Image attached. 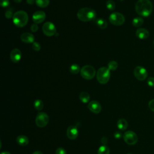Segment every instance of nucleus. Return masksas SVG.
Instances as JSON below:
<instances>
[{
  "label": "nucleus",
  "instance_id": "10",
  "mask_svg": "<svg viewBox=\"0 0 154 154\" xmlns=\"http://www.w3.org/2000/svg\"><path fill=\"white\" fill-rule=\"evenodd\" d=\"M134 75L137 79L139 81H144L147 78L148 73L144 67L138 66L134 69Z\"/></svg>",
  "mask_w": 154,
  "mask_h": 154
},
{
  "label": "nucleus",
  "instance_id": "26",
  "mask_svg": "<svg viewBox=\"0 0 154 154\" xmlns=\"http://www.w3.org/2000/svg\"><path fill=\"white\" fill-rule=\"evenodd\" d=\"M118 67V63L116 61H111L108 64V68L109 70H115Z\"/></svg>",
  "mask_w": 154,
  "mask_h": 154
},
{
  "label": "nucleus",
  "instance_id": "14",
  "mask_svg": "<svg viewBox=\"0 0 154 154\" xmlns=\"http://www.w3.org/2000/svg\"><path fill=\"white\" fill-rule=\"evenodd\" d=\"M22 57V53L17 48H14L12 49V51L10 52V57L11 60L13 63H17L19 62Z\"/></svg>",
  "mask_w": 154,
  "mask_h": 154
},
{
  "label": "nucleus",
  "instance_id": "15",
  "mask_svg": "<svg viewBox=\"0 0 154 154\" xmlns=\"http://www.w3.org/2000/svg\"><path fill=\"white\" fill-rule=\"evenodd\" d=\"M21 40L26 43H34V35L28 32H24L20 35Z\"/></svg>",
  "mask_w": 154,
  "mask_h": 154
},
{
  "label": "nucleus",
  "instance_id": "11",
  "mask_svg": "<svg viewBox=\"0 0 154 154\" xmlns=\"http://www.w3.org/2000/svg\"><path fill=\"white\" fill-rule=\"evenodd\" d=\"M88 108L93 113L98 114L101 111L102 107L100 104L96 100H91L88 104Z\"/></svg>",
  "mask_w": 154,
  "mask_h": 154
},
{
  "label": "nucleus",
  "instance_id": "16",
  "mask_svg": "<svg viewBox=\"0 0 154 154\" xmlns=\"http://www.w3.org/2000/svg\"><path fill=\"white\" fill-rule=\"evenodd\" d=\"M136 36L140 39H146L149 36V32L145 28H138L135 32Z\"/></svg>",
  "mask_w": 154,
  "mask_h": 154
},
{
  "label": "nucleus",
  "instance_id": "23",
  "mask_svg": "<svg viewBox=\"0 0 154 154\" xmlns=\"http://www.w3.org/2000/svg\"><path fill=\"white\" fill-rule=\"evenodd\" d=\"M35 4L41 8L46 7L49 4V0H35Z\"/></svg>",
  "mask_w": 154,
  "mask_h": 154
},
{
  "label": "nucleus",
  "instance_id": "2",
  "mask_svg": "<svg viewBox=\"0 0 154 154\" xmlns=\"http://www.w3.org/2000/svg\"><path fill=\"white\" fill-rule=\"evenodd\" d=\"M77 17L82 22H89L96 18V13L91 8L84 7L78 11Z\"/></svg>",
  "mask_w": 154,
  "mask_h": 154
},
{
  "label": "nucleus",
  "instance_id": "36",
  "mask_svg": "<svg viewBox=\"0 0 154 154\" xmlns=\"http://www.w3.org/2000/svg\"><path fill=\"white\" fill-rule=\"evenodd\" d=\"M101 142L103 144H106L107 143V138L105 137H103L101 140Z\"/></svg>",
  "mask_w": 154,
  "mask_h": 154
},
{
  "label": "nucleus",
  "instance_id": "1",
  "mask_svg": "<svg viewBox=\"0 0 154 154\" xmlns=\"http://www.w3.org/2000/svg\"><path fill=\"white\" fill-rule=\"evenodd\" d=\"M135 11L141 17H148L153 10V5L150 0H138L135 4Z\"/></svg>",
  "mask_w": 154,
  "mask_h": 154
},
{
  "label": "nucleus",
  "instance_id": "20",
  "mask_svg": "<svg viewBox=\"0 0 154 154\" xmlns=\"http://www.w3.org/2000/svg\"><path fill=\"white\" fill-rule=\"evenodd\" d=\"M96 23L97 25V26L101 28V29H105L108 26V23L107 22L103 19H102V18H99L96 20Z\"/></svg>",
  "mask_w": 154,
  "mask_h": 154
},
{
  "label": "nucleus",
  "instance_id": "6",
  "mask_svg": "<svg viewBox=\"0 0 154 154\" xmlns=\"http://www.w3.org/2000/svg\"><path fill=\"white\" fill-rule=\"evenodd\" d=\"M109 20L112 25L119 26L124 23L125 21V16L120 13L114 12L112 13L109 17Z\"/></svg>",
  "mask_w": 154,
  "mask_h": 154
},
{
  "label": "nucleus",
  "instance_id": "7",
  "mask_svg": "<svg viewBox=\"0 0 154 154\" xmlns=\"http://www.w3.org/2000/svg\"><path fill=\"white\" fill-rule=\"evenodd\" d=\"M49 122L48 115L43 112H40L37 114L35 118V123L38 127L44 128Z\"/></svg>",
  "mask_w": 154,
  "mask_h": 154
},
{
  "label": "nucleus",
  "instance_id": "29",
  "mask_svg": "<svg viewBox=\"0 0 154 154\" xmlns=\"http://www.w3.org/2000/svg\"><path fill=\"white\" fill-rule=\"evenodd\" d=\"M147 84L149 87H154V78L150 77L147 80Z\"/></svg>",
  "mask_w": 154,
  "mask_h": 154
},
{
  "label": "nucleus",
  "instance_id": "5",
  "mask_svg": "<svg viewBox=\"0 0 154 154\" xmlns=\"http://www.w3.org/2000/svg\"><path fill=\"white\" fill-rule=\"evenodd\" d=\"M81 76L85 79L90 80L93 79L96 75L95 69L90 65H85L80 71Z\"/></svg>",
  "mask_w": 154,
  "mask_h": 154
},
{
  "label": "nucleus",
  "instance_id": "28",
  "mask_svg": "<svg viewBox=\"0 0 154 154\" xmlns=\"http://www.w3.org/2000/svg\"><path fill=\"white\" fill-rule=\"evenodd\" d=\"M32 48L33 50H34L35 51H39L40 50L41 46L40 43L34 42V43H32Z\"/></svg>",
  "mask_w": 154,
  "mask_h": 154
},
{
  "label": "nucleus",
  "instance_id": "39",
  "mask_svg": "<svg viewBox=\"0 0 154 154\" xmlns=\"http://www.w3.org/2000/svg\"><path fill=\"white\" fill-rule=\"evenodd\" d=\"M15 2H16V3H20L21 1H22V0H13Z\"/></svg>",
  "mask_w": 154,
  "mask_h": 154
},
{
  "label": "nucleus",
  "instance_id": "18",
  "mask_svg": "<svg viewBox=\"0 0 154 154\" xmlns=\"http://www.w3.org/2000/svg\"><path fill=\"white\" fill-rule=\"evenodd\" d=\"M117 125L118 128L120 130L124 131V130H126L127 129V128L128 126V123L127 121L125 119H120L117 121Z\"/></svg>",
  "mask_w": 154,
  "mask_h": 154
},
{
  "label": "nucleus",
  "instance_id": "3",
  "mask_svg": "<svg viewBox=\"0 0 154 154\" xmlns=\"http://www.w3.org/2000/svg\"><path fill=\"white\" fill-rule=\"evenodd\" d=\"M28 21V14L23 10L17 11L14 13L13 16V23L19 28L25 26Z\"/></svg>",
  "mask_w": 154,
  "mask_h": 154
},
{
  "label": "nucleus",
  "instance_id": "24",
  "mask_svg": "<svg viewBox=\"0 0 154 154\" xmlns=\"http://www.w3.org/2000/svg\"><path fill=\"white\" fill-rule=\"evenodd\" d=\"M43 106H44L43 102L40 99H37L34 102V106L37 110H38V111L42 110L43 108Z\"/></svg>",
  "mask_w": 154,
  "mask_h": 154
},
{
  "label": "nucleus",
  "instance_id": "32",
  "mask_svg": "<svg viewBox=\"0 0 154 154\" xmlns=\"http://www.w3.org/2000/svg\"><path fill=\"white\" fill-rule=\"evenodd\" d=\"M56 154H66V151L63 147H59L56 150Z\"/></svg>",
  "mask_w": 154,
  "mask_h": 154
},
{
  "label": "nucleus",
  "instance_id": "9",
  "mask_svg": "<svg viewBox=\"0 0 154 154\" xmlns=\"http://www.w3.org/2000/svg\"><path fill=\"white\" fill-rule=\"evenodd\" d=\"M123 140L128 144L134 145L138 141V137L134 132L128 131L123 135Z\"/></svg>",
  "mask_w": 154,
  "mask_h": 154
},
{
  "label": "nucleus",
  "instance_id": "38",
  "mask_svg": "<svg viewBox=\"0 0 154 154\" xmlns=\"http://www.w3.org/2000/svg\"><path fill=\"white\" fill-rule=\"evenodd\" d=\"M32 154H43L41 152H40V151H35V152H34L33 153H32Z\"/></svg>",
  "mask_w": 154,
  "mask_h": 154
},
{
  "label": "nucleus",
  "instance_id": "21",
  "mask_svg": "<svg viewBox=\"0 0 154 154\" xmlns=\"http://www.w3.org/2000/svg\"><path fill=\"white\" fill-rule=\"evenodd\" d=\"M143 19L141 17H135L132 20V25L135 27H140L143 25Z\"/></svg>",
  "mask_w": 154,
  "mask_h": 154
},
{
  "label": "nucleus",
  "instance_id": "25",
  "mask_svg": "<svg viewBox=\"0 0 154 154\" xmlns=\"http://www.w3.org/2000/svg\"><path fill=\"white\" fill-rule=\"evenodd\" d=\"M109 149L108 146L103 145L100 146L97 151V154H109Z\"/></svg>",
  "mask_w": 154,
  "mask_h": 154
},
{
  "label": "nucleus",
  "instance_id": "17",
  "mask_svg": "<svg viewBox=\"0 0 154 154\" xmlns=\"http://www.w3.org/2000/svg\"><path fill=\"white\" fill-rule=\"evenodd\" d=\"M16 141L18 144L22 146H25L29 143V140L28 137L23 135H19L16 138Z\"/></svg>",
  "mask_w": 154,
  "mask_h": 154
},
{
  "label": "nucleus",
  "instance_id": "19",
  "mask_svg": "<svg viewBox=\"0 0 154 154\" xmlns=\"http://www.w3.org/2000/svg\"><path fill=\"white\" fill-rule=\"evenodd\" d=\"M79 97L80 100L84 103L88 102L90 100V95L88 94V93L87 92H85V91L81 92L79 94Z\"/></svg>",
  "mask_w": 154,
  "mask_h": 154
},
{
  "label": "nucleus",
  "instance_id": "34",
  "mask_svg": "<svg viewBox=\"0 0 154 154\" xmlns=\"http://www.w3.org/2000/svg\"><path fill=\"white\" fill-rule=\"evenodd\" d=\"M38 29V26L37 23H33L31 26V30L32 32H37Z\"/></svg>",
  "mask_w": 154,
  "mask_h": 154
},
{
  "label": "nucleus",
  "instance_id": "12",
  "mask_svg": "<svg viewBox=\"0 0 154 154\" xmlns=\"http://www.w3.org/2000/svg\"><path fill=\"white\" fill-rule=\"evenodd\" d=\"M46 17V14L43 11H37L32 15V20L35 23H40L43 22Z\"/></svg>",
  "mask_w": 154,
  "mask_h": 154
},
{
  "label": "nucleus",
  "instance_id": "13",
  "mask_svg": "<svg viewBox=\"0 0 154 154\" xmlns=\"http://www.w3.org/2000/svg\"><path fill=\"white\" fill-rule=\"evenodd\" d=\"M67 137L70 140H75L78 136V131L76 126H70L66 131Z\"/></svg>",
  "mask_w": 154,
  "mask_h": 154
},
{
  "label": "nucleus",
  "instance_id": "42",
  "mask_svg": "<svg viewBox=\"0 0 154 154\" xmlns=\"http://www.w3.org/2000/svg\"><path fill=\"white\" fill-rule=\"evenodd\" d=\"M127 154H132V153H127Z\"/></svg>",
  "mask_w": 154,
  "mask_h": 154
},
{
  "label": "nucleus",
  "instance_id": "37",
  "mask_svg": "<svg viewBox=\"0 0 154 154\" xmlns=\"http://www.w3.org/2000/svg\"><path fill=\"white\" fill-rule=\"evenodd\" d=\"M34 2H35V0H26V2L28 4H29V5H32Z\"/></svg>",
  "mask_w": 154,
  "mask_h": 154
},
{
  "label": "nucleus",
  "instance_id": "35",
  "mask_svg": "<svg viewBox=\"0 0 154 154\" xmlns=\"http://www.w3.org/2000/svg\"><path fill=\"white\" fill-rule=\"evenodd\" d=\"M122 133L120 132L117 131V132H116L114 133V137L116 138H117V139H119V138H120L122 137Z\"/></svg>",
  "mask_w": 154,
  "mask_h": 154
},
{
  "label": "nucleus",
  "instance_id": "40",
  "mask_svg": "<svg viewBox=\"0 0 154 154\" xmlns=\"http://www.w3.org/2000/svg\"><path fill=\"white\" fill-rule=\"evenodd\" d=\"M1 154H10V153L9 152H3Z\"/></svg>",
  "mask_w": 154,
  "mask_h": 154
},
{
  "label": "nucleus",
  "instance_id": "31",
  "mask_svg": "<svg viewBox=\"0 0 154 154\" xmlns=\"http://www.w3.org/2000/svg\"><path fill=\"white\" fill-rule=\"evenodd\" d=\"M13 15H14V14H13V12L11 10H8L7 11H6V12L5 13V16L7 19H10V18L13 17Z\"/></svg>",
  "mask_w": 154,
  "mask_h": 154
},
{
  "label": "nucleus",
  "instance_id": "41",
  "mask_svg": "<svg viewBox=\"0 0 154 154\" xmlns=\"http://www.w3.org/2000/svg\"><path fill=\"white\" fill-rule=\"evenodd\" d=\"M153 46H154V40H153Z\"/></svg>",
  "mask_w": 154,
  "mask_h": 154
},
{
  "label": "nucleus",
  "instance_id": "8",
  "mask_svg": "<svg viewBox=\"0 0 154 154\" xmlns=\"http://www.w3.org/2000/svg\"><path fill=\"white\" fill-rule=\"evenodd\" d=\"M42 30L43 33L49 37H51L54 35L57 32V29L55 25L51 22H45L43 26Z\"/></svg>",
  "mask_w": 154,
  "mask_h": 154
},
{
  "label": "nucleus",
  "instance_id": "27",
  "mask_svg": "<svg viewBox=\"0 0 154 154\" xmlns=\"http://www.w3.org/2000/svg\"><path fill=\"white\" fill-rule=\"evenodd\" d=\"M106 8L111 11L114 10L116 8L115 2L112 0H108L106 2Z\"/></svg>",
  "mask_w": 154,
  "mask_h": 154
},
{
  "label": "nucleus",
  "instance_id": "33",
  "mask_svg": "<svg viewBox=\"0 0 154 154\" xmlns=\"http://www.w3.org/2000/svg\"><path fill=\"white\" fill-rule=\"evenodd\" d=\"M148 105H149V107L150 109L154 112V99H152L149 101Z\"/></svg>",
  "mask_w": 154,
  "mask_h": 154
},
{
  "label": "nucleus",
  "instance_id": "4",
  "mask_svg": "<svg viewBox=\"0 0 154 154\" xmlns=\"http://www.w3.org/2000/svg\"><path fill=\"white\" fill-rule=\"evenodd\" d=\"M96 77L100 84H105L108 82L110 78V70L108 67H102L97 70Z\"/></svg>",
  "mask_w": 154,
  "mask_h": 154
},
{
  "label": "nucleus",
  "instance_id": "30",
  "mask_svg": "<svg viewBox=\"0 0 154 154\" xmlns=\"http://www.w3.org/2000/svg\"><path fill=\"white\" fill-rule=\"evenodd\" d=\"M0 4L2 7H7L9 5L10 1L9 0H0Z\"/></svg>",
  "mask_w": 154,
  "mask_h": 154
},
{
  "label": "nucleus",
  "instance_id": "22",
  "mask_svg": "<svg viewBox=\"0 0 154 154\" xmlns=\"http://www.w3.org/2000/svg\"><path fill=\"white\" fill-rule=\"evenodd\" d=\"M70 72L73 73V74H77L79 72V71H81V69L80 67L78 64H73L70 66L69 68Z\"/></svg>",
  "mask_w": 154,
  "mask_h": 154
}]
</instances>
